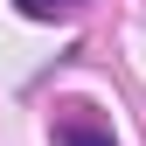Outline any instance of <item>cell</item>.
<instances>
[{"label": "cell", "instance_id": "cell-1", "mask_svg": "<svg viewBox=\"0 0 146 146\" xmlns=\"http://www.w3.org/2000/svg\"><path fill=\"white\" fill-rule=\"evenodd\" d=\"M56 146H118V139L90 118H56Z\"/></svg>", "mask_w": 146, "mask_h": 146}, {"label": "cell", "instance_id": "cell-2", "mask_svg": "<svg viewBox=\"0 0 146 146\" xmlns=\"http://www.w3.org/2000/svg\"><path fill=\"white\" fill-rule=\"evenodd\" d=\"M14 14H28V21H70V14H84V0H14Z\"/></svg>", "mask_w": 146, "mask_h": 146}]
</instances>
